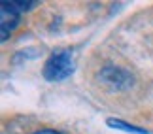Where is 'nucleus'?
Masks as SVG:
<instances>
[{"mask_svg": "<svg viewBox=\"0 0 153 134\" xmlns=\"http://www.w3.org/2000/svg\"><path fill=\"white\" fill-rule=\"evenodd\" d=\"M74 72V57L70 49H59L49 55L44 64V78L48 81H62Z\"/></svg>", "mask_w": 153, "mask_h": 134, "instance_id": "nucleus-1", "label": "nucleus"}, {"mask_svg": "<svg viewBox=\"0 0 153 134\" xmlns=\"http://www.w3.org/2000/svg\"><path fill=\"white\" fill-rule=\"evenodd\" d=\"M98 79L106 83L108 87L115 91H123V89H128L132 87L134 83V78L128 70L121 68V66H114V64H106L100 72H98Z\"/></svg>", "mask_w": 153, "mask_h": 134, "instance_id": "nucleus-2", "label": "nucleus"}, {"mask_svg": "<svg viewBox=\"0 0 153 134\" xmlns=\"http://www.w3.org/2000/svg\"><path fill=\"white\" fill-rule=\"evenodd\" d=\"M19 21H21V11L15 8L13 2H8V0L0 2V30H2L0 38H2V42L13 32Z\"/></svg>", "mask_w": 153, "mask_h": 134, "instance_id": "nucleus-3", "label": "nucleus"}, {"mask_svg": "<svg viewBox=\"0 0 153 134\" xmlns=\"http://www.w3.org/2000/svg\"><path fill=\"white\" fill-rule=\"evenodd\" d=\"M106 123H108L110 129H117V130H123V132H131V134H149V130L140 129V127H134V125L127 123V121H123V119H117V117H108V119H106Z\"/></svg>", "mask_w": 153, "mask_h": 134, "instance_id": "nucleus-4", "label": "nucleus"}, {"mask_svg": "<svg viewBox=\"0 0 153 134\" xmlns=\"http://www.w3.org/2000/svg\"><path fill=\"white\" fill-rule=\"evenodd\" d=\"M15 8L21 11V13H25V11H28L30 8H34L36 6V0H13Z\"/></svg>", "mask_w": 153, "mask_h": 134, "instance_id": "nucleus-5", "label": "nucleus"}, {"mask_svg": "<svg viewBox=\"0 0 153 134\" xmlns=\"http://www.w3.org/2000/svg\"><path fill=\"white\" fill-rule=\"evenodd\" d=\"M32 134H66V132L55 130V129H42V130H36V132H32Z\"/></svg>", "mask_w": 153, "mask_h": 134, "instance_id": "nucleus-6", "label": "nucleus"}]
</instances>
